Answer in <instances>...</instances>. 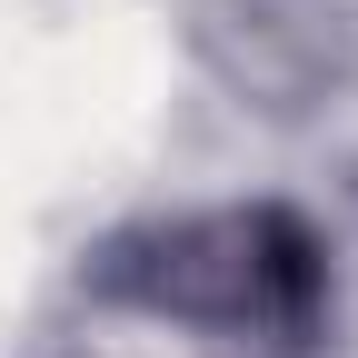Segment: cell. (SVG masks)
Listing matches in <instances>:
<instances>
[{
  "label": "cell",
  "mask_w": 358,
  "mask_h": 358,
  "mask_svg": "<svg viewBox=\"0 0 358 358\" xmlns=\"http://www.w3.org/2000/svg\"><path fill=\"white\" fill-rule=\"evenodd\" d=\"M90 299L159 319L209 358H319L338 279H329V239L289 199H229V209L120 229L90 259Z\"/></svg>",
  "instance_id": "1"
}]
</instances>
